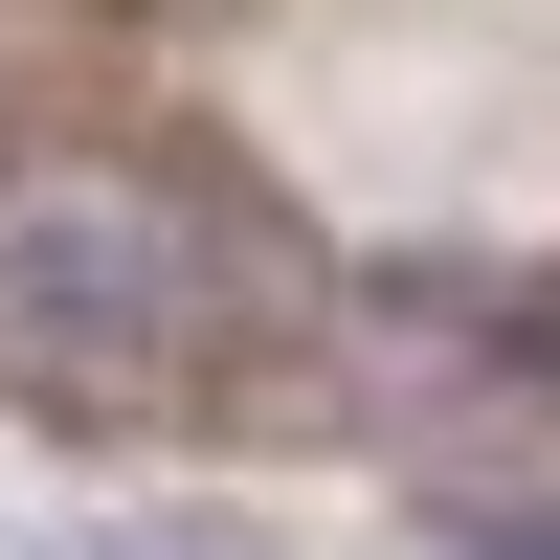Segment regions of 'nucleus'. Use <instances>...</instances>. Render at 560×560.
<instances>
[{
  "label": "nucleus",
  "instance_id": "obj_1",
  "mask_svg": "<svg viewBox=\"0 0 560 560\" xmlns=\"http://www.w3.org/2000/svg\"><path fill=\"white\" fill-rule=\"evenodd\" d=\"M269 359V247L158 179H0V404L45 427H202Z\"/></svg>",
  "mask_w": 560,
  "mask_h": 560
}]
</instances>
